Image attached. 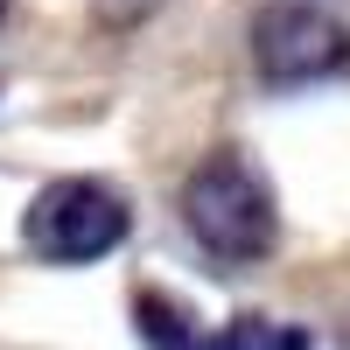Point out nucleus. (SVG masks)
<instances>
[{
  "label": "nucleus",
  "mask_w": 350,
  "mask_h": 350,
  "mask_svg": "<svg viewBox=\"0 0 350 350\" xmlns=\"http://www.w3.org/2000/svg\"><path fill=\"white\" fill-rule=\"evenodd\" d=\"M183 224L217 267H252L280 239V203H273V183L259 175V161H245L239 148H217L183 183Z\"/></svg>",
  "instance_id": "nucleus-1"
},
{
  "label": "nucleus",
  "mask_w": 350,
  "mask_h": 350,
  "mask_svg": "<svg viewBox=\"0 0 350 350\" xmlns=\"http://www.w3.org/2000/svg\"><path fill=\"white\" fill-rule=\"evenodd\" d=\"M120 239H126V203L105 183H92V175L42 183L21 211V245L36 259H49V267H92Z\"/></svg>",
  "instance_id": "nucleus-2"
},
{
  "label": "nucleus",
  "mask_w": 350,
  "mask_h": 350,
  "mask_svg": "<svg viewBox=\"0 0 350 350\" xmlns=\"http://www.w3.org/2000/svg\"><path fill=\"white\" fill-rule=\"evenodd\" d=\"M252 70L280 92L350 77V21H336L315 0H273L252 21Z\"/></svg>",
  "instance_id": "nucleus-3"
},
{
  "label": "nucleus",
  "mask_w": 350,
  "mask_h": 350,
  "mask_svg": "<svg viewBox=\"0 0 350 350\" xmlns=\"http://www.w3.org/2000/svg\"><path fill=\"white\" fill-rule=\"evenodd\" d=\"M98 8V21H112V28H133V21H148L161 0H92Z\"/></svg>",
  "instance_id": "nucleus-4"
},
{
  "label": "nucleus",
  "mask_w": 350,
  "mask_h": 350,
  "mask_svg": "<svg viewBox=\"0 0 350 350\" xmlns=\"http://www.w3.org/2000/svg\"><path fill=\"white\" fill-rule=\"evenodd\" d=\"M0 14H8V0H0Z\"/></svg>",
  "instance_id": "nucleus-5"
}]
</instances>
